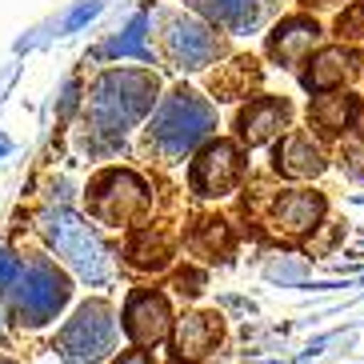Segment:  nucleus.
<instances>
[{
    "label": "nucleus",
    "mask_w": 364,
    "mask_h": 364,
    "mask_svg": "<svg viewBox=\"0 0 364 364\" xmlns=\"http://www.w3.org/2000/svg\"><path fill=\"white\" fill-rule=\"evenodd\" d=\"M0 364H12V360H0Z\"/></svg>",
    "instance_id": "bb28decb"
},
{
    "label": "nucleus",
    "mask_w": 364,
    "mask_h": 364,
    "mask_svg": "<svg viewBox=\"0 0 364 364\" xmlns=\"http://www.w3.org/2000/svg\"><path fill=\"white\" fill-rule=\"evenodd\" d=\"M257 68H252V60H232V65H225L220 73L213 76V92L216 100H236V97H245L248 88L257 85Z\"/></svg>",
    "instance_id": "aec40b11"
},
{
    "label": "nucleus",
    "mask_w": 364,
    "mask_h": 364,
    "mask_svg": "<svg viewBox=\"0 0 364 364\" xmlns=\"http://www.w3.org/2000/svg\"><path fill=\"white\" fill-rule=\"evenodd\" d=\"M272 161H277V172L289 181H312L324 172V152L312 140V132H284Z\"/></svg>",
    "instance_id": "4468645a"
},
{
    "label": "nucleus",
    "mask_w": 364,
    "mask_h": 364,
    "mask_svg": "<svg viewBox=\"0 0 364 364\" xmlns=\"http://www.w3.org/2000/svg\"><path fill=\"white\" fill-rule=\"evenodd\" d=\"M117 364H152V356L144 353V348H129V353H120Z\"/></svg>",
    "instance_id": "393cba45"
},
{
    "label": "nucleus",
    "mask_w": 364,
    "mask_h": 364,
    "mask_svg": "<svg viewBox=\"0 0 364 364\" xmlns=\"http://www.w3.org/2000/svg\"><path fill=\"white\" fill-rule=\"evenodd\" d=\"M216 124V112L204 97H196L193 88H176L149 124V140L152 149L168 156V161H181L184 152H193Z\"/></svg>",
    "instance_id": "f03ea898"
},
{
    "label": "nucleus",
    "mask_w": 364,
    "mask_h": 364,
    "mask_svg": "<svg viewBox=\"0 0 364 364\" xmlns=\"http://www.w3.org/2000/svg\"><path fill=\"white\" fill-rule=\"evenodd\" d=\"M65 300H68V280L53 260H24L9 289L12 316L21 324H28V328L48 324L56 312L65 309Z\"/></svg>",
    "instance_id": "7ed1b4c3"
},
{
    "label": "nucleus",
    "mask_w": 364,
    "mask_h": 364,
    "mask_svg": "<svg viewBox=\"0 0 364 364\" xmlns=\"http://www.w3.org/2000/svg\"><path fill=\"white\" fill-rule=\"evenodd\" d=\"M172 328V309L161 289H136L124 300V332L136 348L161 344Z\"/></svg>",
    "instance_id": "6e6552de"
},
{
    "label": "nucleus",
    "mask_w": 364,
    "mask_h": 364,
    "mask_svg": "<svg viewBox=\"0 0 364 364\" xmlns=\"http://www.w3.org/2000/svg\"><path fill=\"white\" fill-rule=\"evenodd\" d=\"M88 208L105 225H136L140 216L149 213V188H144L140 176L112 168L92 184V204Z\"/></svg>",
    "instance_id": "39448f33"
},
{
    "label": "nucleus",
    "mask_w": 364,
    "mask_h": 364,
    "mask_svg": "<svg viewBox=\"0 0 364 364\" xmlns=\"http://www.w3.org/2000/svg\"><path fill=\"white\" fill-rule=\"evenodd\" d=\"M292 120V108L289 100H277V97H257L252 105L236 117V136L240 144L248 149H257V144H268V140H277L280 132L289 129Z\"/></svg>",
    "instance_id": "f8f14e48"
},
{
    "label": "nucleus",
    "mask_w": 364,
    "mask_h": 364,
    "mask_svg": "<svg viewBox=\"0 0 364 364\" xmlns=\"http://www.w3.org/2000/svg\"><path fill=\"white\" fill-rule=\"evenodd\" d=\"M97 12H100V4H97V0H92V4H80V9H76L73 16H68V33H73V28H80V24H85L88 16H97Z\"/></svg>",
    "instance_id": "b1692460"
},
{
    "label": "nucleus",
    "mask_w": 364,
    "mask_h": 364,
    "mask_svg": "<svg viewBox=\"0 0 364 364\" xmlns=\"http://www.w3.org/2000/svg\"><path fill=\"white\" fill-rule=\"evenodd\" d=\"M156 100V76L152 73H136V68H120V73H108L97 88H92V100H88V120H92V132L117 140L129 132L132 120H140Z\"/></svg>",
    "instance_id": "f257e3e1"
},
{
    "label": "nucleus",
    "mask_w": 364,
    "mask_h": 364,
    "mask_svg": "<svg viewBox=\"0 0 364 364\" xmlns=\"http://www.w3.org/2000/svg\"><path fill=\"white\" fill-rule=\"evenodd\" d=\"M188 248L204 260L228 257V252H232V232H228V225L220 216H204L200 225L193 228V236H188Z\"/></svg>",
    "instance_id": "a211bd4d"
},
{
    "label": "nucleus",
    "mask_w": 364,
    "mask_h": 364,
    "mask_svg": "<svg viewBox=\"0 0 364 364\" xmlns=\"http://www.w3.org/2000/svg\"><path fill=\"white\" fill-rule=\"evenodd\" d=\"M336 33L348 36V41H364V4H353L348 12H341V21H336Z\"/></svg>",
    "instance_id": "5701e85b"
},
{
    "label": "nucleus",
    "mask_w": 364,
    "mask_h": 364,
    "mask_svg": "<svg viewBox=\"0 0 364 364\" xmlns=\"http://www.w3.org/2000/svg\"><path fill=\"white\" fill-rule=\"evenodd\" d=\"M268 9H272V0H204L208 21L228 28V33H248V28H257L268 16Z\"/></svg>",
    "instance_id": "dca6fc26"
},
{
    "label": "nucleus",
    "mask_w": 364,
    "mask_h": 364,
    "mask_svg": "<svg viewBox=\"0 0 364 364\" xmlns=\"http://www.w3.org/2000/svg\"><path fill=\"white\" fill-rule=\"evenodd\" d=\"M353 73H356V53L344 48V44H332V48H321V53L312 56L309 73H304V88H312V92H332V88H341Z\"/></svg>",
    "instance_id": "2eb2a0df"
},
{
    "label": "nucleus",
    "mask_w": 364,
    "mask_h": 364,
    "mask_svg": "<svg viewBox=\"0 0 364 364\" xmlns=\"http://www.w3.org/2000/svg\"><path fill=\"white\" fill-rule=\"evenodd\" d=\"M0 152H9V140H4V136H0Z\"/></svg>",
    "instance_id": "a878e982"
},
{
    "label": "nucleus",
    "mask_w": 364,
    "mask_h": 364,
    "mask_svg": "<svg viewBox=\"0 0 364 364\" xmlns=\"http://www.w3.org/2000/svg\"><path fill=\"white\" fill-rule=\"evenodd\" d=\"M220 316L216 312H184L176 328H172V356L176 364H196L204 356L216 353V344H220Z\"/></svg>",
    "instance_id": "9b49d317"
},
{
    "label": "nucleus",
    "mask_w": 364,
    "mask_h": 364,
    "mask_svg": "<svg viewBox=\"0 0 364 364\" xmlns=\"http://www.w3.org/2000/svg\"><path fill=\"white\" fill-rule=\"evenodd\" d=\"M341 168L353 172V176H364V129L341 144Z\"/></svg>",
    "instance_id": "4be33fe9"
},
{
    "label": "nucleus",
    "mask_w": 364,
    "mask_h": 364,
    "mask_svg": "<svg viewBox=\"0 0 364 364\" xmlns=\"http://www.w3.org/2000/svg\"><path fill=\"white\" fill-rule=\"evenodd\" d=\"M112 344H117V312H112V304L108 300H88L60 328L56 353L68 364H97L100 356L112 353Z\"/></svg>",
    "instance_id": "20e7f679"
},
{
    "label": "nucleus",
    "mask_w": 364,
    "mask_h": 364,
    "mask_svg": "<svg viewBox=\"0 0 364 364\" xmlns=\"http://www.w3.org/2000/svg\"><path fill=\"white\" fill-rule=\"evenodd\" d=\"M356 112H360L356 97H353V92H341V88L321 92V97L312 100V108H309L312 124H316L321 132H344L356 120Z\"/></svg>",
    "instance_id": "f3484780"
},
{
    "label": "nucleus",
    "mask_w": 364,
    "mask_h": 364,
    "mask_svg": "<svg viewBox=\"0 0 364 364\" xmlns=\"http://www.w3.org/2000/svg\"><path fill=\"white\" fill-rule=\"evenodd\" d=\"M144 28H149V21H144V16H136V21L124 28V36H117L105 53L108 56H149V48H144Z\"/></svg>",
    "instance_id": "412c9836"
},
{
    "label": "nucleus",
    "mask_w": 364,
    "mask_h": 364,
    "mask_svg": "<svg viewBox=\"0 0 364 364\" xmlns=\"http://www.w3.org/2000/svg\"><path fill=\"white\" fill-rule=\"evenodd\" d=\"M193 193L196 196H228L236 184L245 181V156H240V144L232 140H213L196 152L193 161Z\"/></svg>",
    "instance_id": "423d86ee"
},
{
    "label": "nucleus",
    "mask_w": 364,
    "mask_h": 364,
    "mask_svg": "<svg viewBox=\"0 0 364 364\" xmlns=\"http://www.w3.org/2000/svg\"><path fill=\"white\" fill-rule=\"evenodd\" d=\"M321 44V24L309 21V16H289L280 21L268 36V56L284 68H296L312 56V48Z\"/></svg>",
    "instance_id": "ddd939ff"
},
{
    "label": "nucleus",
    "mask_w": 364,
    "mask_h": 364,
    "mask_svg": "<svg viewBox=\"0 0 364 364\" xmlns=\"http://www.w3.org/2000/svg\"><path fill=\"white\" fill-rule=\"evenodd\" d=\"M324 220V196L309 193V188H289L272 200V213H268V225L272 232L284 236V240H300V236L316 232Z\"/></svg>",
    "instance_id": "9d476101"
},
{
    "label": "nucleus",
    "mask_w": 364,
    "mask_h": 364,
    "mask_svg": "<svg viewBox=\"0 0 364 364\" xmlns=\"http://www.w3.org/2000/svg\"><path fill=\"white\" fill-rule=\"evenodd\" d=\"M48 232H53L56 252H60L85 280H105L108 277V257H105V248H100V240L88 232V225H80V220L68 216V213H56Z\"/></svg>",
    "instance_id": "0eeeda50"
},
{
    "label": "nucleus",
    "mask_w": 364,
    "mask_h": 364,
    "mask_svg": "<svg viewBox=\"0 0 364 364\" xmlns=\"http://www.w3.org/2000/svg\"><path fill=\"white\" fill-rule=\"evenodd\" d=\"M164 48L176 68H204L220 56V41H216L213 24L193 21V16H176L164 33Z\"/></svg>",
    "instance_id": "1a4fd4ad"
},
{
    "label": "nucleus",
    "mask_w": 364,
    "mask_h": 364,
    "mask_svg": "<svg viewBox=\"0 0 364 364\" xmlns=\"http://www.w3.org/2000/svg\"><path fill=\"white\" fill-rule=\"evenodd\" d=\"M129 260L136 268H164L172 260V245H168V236L161 232V228H144V232L132 236V245H129Z\"/></svg>",
    "instance_id": "6ab92c4d"
}]
</instances>
